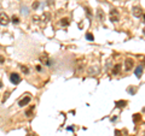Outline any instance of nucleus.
I'll use <instances>...</instances> for the list:
<instances>
[{
    "mask_svg": "<svg viewBox=\"0 0 145 136\" xmlns=\"http://www.w3.org/2000/svg\"><path fill=\"white\" fill-rule=\"evenodd\" d=\"M10 22H11V19H10V17H9L5 12H1V13H0V24H1L3 27H6Z\"/></svg>",
    "mask_w": 145,
    "mask_h": 136,
    "instance_id": "f257e3e1",
    "label": "nucleus"
},
{
    "mask_svg": "<svg viewBox=\"0 0 145 136\" xmlns=\"http://www.w3.org/2000/svg\"><path fill=\"white\" fill-rule=\"evenodd\" d=\"M10 81H11V83H13V84H18V83H21L22 78H21V76L18 75L17 72H12V73L10 75Z\"/></svg>",
    "mask_w": 145,
    "mask_h": 136,
    "instance_id": "f03ea898",
    "label": "nucleus"
},
{
    "mask_svg": "<svg viewBox=\"0 0 145 136\" xmlns=\"http://www.w3.org/2000/svg\"><path fill=\"white\" fill-rule=\"evenodd\" d=\"M30 100H31V98H30V95H26V96H23V98L18 101V106L20 107H24V106H27L29 102H30Z\"/></svg>",
    "mask_w": 145,
    "mask_h": 136,
    "instance_id": "7ed1b4c3",
    "label": "nucleus"
},
{
    "mask_svg": "<svg viewBox=\"0 0 145 136\" xmlns=\"http://www.w3.org/2000/svg\"><path fill=\"white\" fill-rule=\"evenodd\" d=\"M119 18H120L119 11L116 9H111L110 10V21L111 22H119Z\"/></svg>",
    "mask_w": 145,
    "mask_h": 136,
    "instance_id": "20e7f679",
    "label": "nucleus"
},
{
    "mask_svg": "<svg viewBox=\"0 0 145 136\" xmlns=\"http://www.w3.org/2000/svg\"><path fill=\"white\" fill-rule=\"evenodd\" d=\"M133 66H134V60L131 59V58H127V59L124 60V70L129 71L131 69H133Z\"/></svg>",
    "mask_w": 145,
    "mask_h": 136,
    "instance_id": "39448f33",
    "label": "nucleus"
},
{
    "mask_svg": "<svg viewBox=\"0 0 145 136\" xmlns=\"http://www.w3.org/2000/svg\"><path fill=\"white\" fill-rule=\"evenodd\" d=\"M141 7H139V6H134L133 7V16H135V17H140L141 16Z\"/></svg>",
    "mask_w": 145,
    "mask_h": 136,
    "instance_id": "423d86ee",
    "label": "nucleus"
},
{
    "mask_svg": "<svg viewBox=\"0 0 145 136\" xmlns=\"http://www.w3.org/2000/svg\"><path fill=\"white\" fill-rule=\"evenodd\" d=\"M134 75L138 77V78H140V76L143 75V66H137L135 68V70H134Z\"/></svg>",
    "mask_w": 145,
    "mask_h": 136,
    "instance_id": "0eeeda50",
    "label": "nucleus"
},
{
    "mask_svg": "<svg viewBox=\"0 0 145 136\" xmlns=\"http://www.w3.org/2000/svg\"><path fill=\"white\" fill-rule=\"evenodd\" d=\"M121 71V64H116L113 69V75H119Z\"/></svg>",
    "mask_w": 145,
    "mask_h": 136,
    "instance_id": "6e6552de",
    "label": "nucleus"
},
{
    "mask_svg": "<svg viewBox=\"0 0 145 136\" xmlns=\"http://www.w3.org/2000/svg\"><path fill=\"white\" fill-rule=\"evenodd\" d=\"M126 106H127V101H124V100H122V101H116V107L123 108V107H126Z\"/></svg>",
    "mask_w": 145,
    "mask_h": 136,
    "instance_id": "1a4fd4ad",
    "label": "nucleus"
},
{
    "mask_svg": "<svg viewBox=\"0 0 145 136\" xmlns=\"http://www.w3.org/2000/svg\"><path fill=\"white\" fill-rule=\"evenodd\" d=\"M34 108H35V106H30V107L26 111V116H27V117H31V116H33V112H34Z\"/></svg>",
    "mask_w": 145,
    "mask_h": 136,
    "instance_id": "9d476101",
    "label": "nucleus"
},
{
    "mask_svg": "<svg viewBox=\"0 0 145 136\" xmlns=\"http://www.w3.org/2000/svg\"><path fill=\"white\" fill-rule=\"evenodd\" d=\"M97 16H98V18H99V21H104V18H105V15H104V12H103L102 10H98V12H97Z\"/></svg>",
    "mask_w": 145,
    "mask_h": 136,
    "instance_id": "9b49d317",
    "label": "nucleus"
},
{
    "mask_svg": "<svg viewBox=\"0 0 145 136\" xmlns=\"http://www.w3.org/2000/svg\"><path fill=\"white\" fill-rule=\"evenodd\" d=\"M40 19H41V21H42L44 23H46V22L48 21V19H50V13H45V15H42V17H41Z\"/></svg>",
    "mask_w": 145,
    "mask_h": 136,
    "instance_id": "f8f14e48",
    "label": "nucleus"
},
{
    "mask_svg": "<svg viewBox=\"0 0 145 136\" xmlns=\"http://www.w3.org/2000/svg\"><path fill=\"white\" fill-rule=\"evenodd\" d=\"M61 24H62L63 27L69 25V19H68V18H63V19H61Z\"/></svg>",
    "mask_w": 145,
    "mask_h": 136,
    "instance_id": "ddd939ff",
    "label": "nucleus"
},
{
    "mask_svg": "<svg viewBox=\"0 0 145 136\" xmlns=\"http://www.w3.org/2000/svg\"><path fill=\"white\" fill-rule=\"evenodd\" d=\"M11 22H12L13 24H18V23H20V18H18L17 16H13V17L11 18Z\"/></svg>",
    "mask_w": 145,
    "mask_h": 136,
    "instance_id": "4468645a",
    "label": "nucleus"
},
{
    "mask_svg": "<svg viewBox=\"0 0 145 136\" xmlns=\"http://www.w3.org/2000/svg\"><path fill=\"white\" fill-rule=\"evenodd\" d=\"M86 39H87L88 41H93V40H94V37H93V35L91 34V33H87V34H86Z\"/></svg>",
    "mask_w": 145,
    "mask_h": 136,
    "instance_id": "2eb2a0df",
    "label": "nucleus"
},
{
    "mask_svg": "<svg viewBox=\"0 0 145 136\" xmlns=\"http://www.w3.org/2000/svg\"><path fill=\"white\" fill-rule=\"evenodd\" d=\"M21 70H22V72H23V73H26V75H28V73H29L28 68H27V66H24V65H21Z\"/></svg>",
    "mask_w": 145,
    "mask_h": 136,
    "instance_id": "dca6fc26",
    "label": "nucleus"
},
{
    "mask_svg": "<svg viewBox=\"0 0 145 136\" xmlns=\"http://www.w3.org/2000/svg\"><path fill=\"white\" fill-rule=\"evenodd\" d=\"M127 92H128L129 94H132V95H134L135 94V88L134 87H129L128 89H127Z\"/></svg>",
    "mask_w": 145,
    "mask_h": 136,
    "instance_id": "f3484780",
    "label": "nucleus"
},
{
    "mask_svg": "<svg viewBox=\"0 0 145 136\" xmlns=\"http://www.w3.org/2000/svg\"><path fill=\"white\" fill-rule=\"evenodd\" d=\"M10 96V92H6L5 94H4V99H3V102H5L6 100H7V98Z\"/></svg>",
    "mask_w": 145,
    "mask_h": 136,
    "instance_id": "a211bd4d",
    "label": "nucleus"
},
{
    "mask_svg": "<svg viewBox=\"0 0 145 136\" xmlns=\"http://www.w3.org/2000/svg\"><path fill=\"white\" fill-rule=\"evenodd\" d=\"M133 117H134V118H133V121H134V122H138V121H139V118H140V114H134Z\"/></svg>",
    "mask_w": 145,
    "mask_h": 136,
    "instance_id": "6ab92c4d",
    "label": "nucleus"
},
{
    "mask_svg": "<svg viewBox=\"0 0 145 136\" xmlns=\"http://www.w3.org/2000/svg\"><path fill=\"white\" fill-rule=\"evenodd\" d=\"M85 10H86L87 16H88V17H91V11H89V9H88V7H85Z\"/></svg>",
    "mask_w": 145,
    "mask_h": 136,
    "instance_id": "aec40b11",
    "label": "nucleus"
},
{
    "mask_svg": "<svg viewBox=\"0 0 145 136\" xmlns=\"http://www.w3.org/2000/svg\"><path fill=\"white\" fill-rule=\"evenodd\" d=\"M38 6H39V3H38V1H35V3L33 4V9H38Z\"/></svg>",
    "mask_w": 145,
    "mask_h": 136,
    "instance_id": "412c9836",
    "label": "nucleus"
},
{
    "mask_svg": "<svg viewBox=\"0 0 145 136\" xmlns=\"http://www.w3.org/2000/svg\"><path fill=\"white\" fill-rule=\"evenodd\" d=\"M4 62H5V58H4L3 55H0V64H3Z\"/></svg>",
    "mask_w": 145,
    "mask_h": 136,
    "instance_id": "4be33fe9",
    "label": "nucleus"
},
{
    "mask_svg": "<svg viewBox=\"0 0 145 136\" xmlns=\"http://www.w3.org/2000/svg\"><path fill=\"white\" fill-rule=\"evenodd\" d=\"M41 70H42V69H41V66H40V65H38V66H36V71H39V72H40Z\"/></svg>",
    "mask_w": 145,
    "mask_h": 136,
    "instance_id": "5701e85b",
    "label": "nucleus"
},
{
    "mask_svg": "<svg viewBox=\"0 0 145 136\" xmlns=\"http://www.w3.org/2000/svg\"><path fill=\"white\" fill-rule=\"evenodd\" d=\"M28 136H36V135H35V134H29Z\"/></svg>",
    "mask_w": 145,
    "mask_h": 136,
    "instance_id": "b1692460",
    "label": "nucleus"
},
{
    "mask_svg": "<svg viewBox=\"0 0 145 136\" xmlns=\"http://www.w3.org/2000/svg\"><path fill=\"white\" fill-rule=\"evenodd\" d=\"M0 88H3V83H1V81H0Z\"/></svg>",
    "mask_w": 145,
    "mask_h": 136,
    "instance_id": "393cba45",
    "label": "nucleus"
},
{
    "mask_svg": "<svg viewBox=\"0 0 145 136\" xmlns=\"http://www.w3.org/2000/svg\"><path fill=\"white\" fill-rule=\"evenodd\" d=\"M144 22H145V15H144Z\"/></svg>",
    "mask_w": 145,
    "mask_h": 136,
    "instance_id": "a878e982",
    "label": "nucleus"
}]
</instances>
